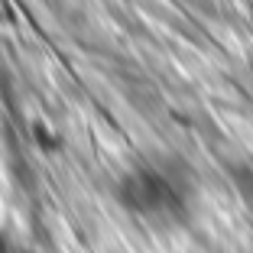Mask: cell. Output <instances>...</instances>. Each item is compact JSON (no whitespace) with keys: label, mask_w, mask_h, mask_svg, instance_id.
Wrapping results in <instances>:
<instances>
[{"label":"cell","mask_w":253,"mask_h":253,"mask_svg":"<svg viewBox=\"0 0 253 253\" xmlns=\"http://www.w3.org/2000/svg\"><path fill=\"white\" fill-rule=\"evenodd\" d=\"M117 211L149 234H179L198 217L201 185L195 169L175 153H143L111 182Z\"/></svg>","instance_id":"cell-1"},{"label":"cell","mask_w":253,"mask_h":253,"mask_svg":"<svg viewBox=\"0 0 253 253\" xmlns=\"http://www.w3.org/2000/svg\"><path fill=\"white\" fill-rule=\"evenodd\" d=\"M0 253H20V244L7 227H0Z\"/></svg>","instance_id":"cell-2"}]
</instances>
